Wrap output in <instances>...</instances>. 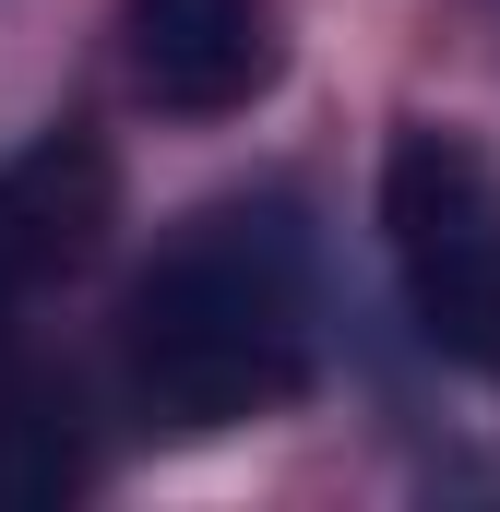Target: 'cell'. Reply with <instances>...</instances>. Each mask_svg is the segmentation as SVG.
<instances>
[{"mask_svg": "<svg viewBox=\"0 0 500 512\" xmlns=\"http://www.w3.org/2000/svg\"><path fill=\"white\" fill-rule=\"evenodd\" d=\"M60 489H84V429H72V393L24 370V382H0V501L36 512Z\"/></svg>", "mask_w": 500, "mask_h": 512, "instance_id": "obj_5", "label": "cell"}, {"mask_svg": "<svg viewBox=\"0 0 500 512\" xmlns=\"http://www.w3.org/2000/svg\"><path fill=\"white\" fill-rule=\"evenodd\" d=\"M96 227H108V155L84 131L0 155V310H24L48 274H72L96 251Z\"/></svg>", "mask_w": 500, "mask_h": 512, "instance_id": "obj_4", "label": "cell"}, {"mask_svg": "<svg viewBox=\"0 0 500 512\" xmlns=\"http://www.w3.org/2000/svg\"><path fill=\"white\" fill-rule=\"evenodd\" d=\"M381 251L405 286V322L453 358L500 382V179L465 131L405 120L381 155Z\"/></svg>", "mask_w": 500, "mask_h": 512, "instance_id": "obj_2", "label": "cell"}, {"mask_svg": "<svg viewBox=\"0 0 500 512\" xmlns=\"http://www.w3.org/2000/svg\"><path fill=\"white\" fill-rule=\"evenodd\" d=\"M310 382V251L286 203L191 215L131 286V393L155 429L215 441Z\"/></svg>", "mask_w": 500, "mask_h": 512, "instance_id": "obj_1", "label": "cell"}, {"mask_svg": "<svg viewBox=\"0 0 500 512\" xmlns=\"http://www.w3.org/2000/svg\"><path fill=\"white\" fill-rule=\"evenodd\" d=\"M131 72L179 120H227L274 84V0H131Z\"/></svg>", "mask_w": 500, "mask_h": 512, "instance_id": "obj_3", "label": "cell"}]
</instances>
